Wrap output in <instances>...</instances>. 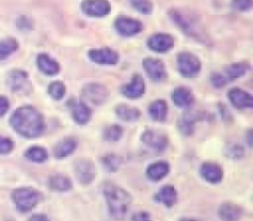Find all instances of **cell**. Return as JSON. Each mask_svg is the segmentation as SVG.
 I'll list each match as a JSON object with an SVG mask.
<instances>
[{
    "instance_id": "8fae6325",
    "label": "cell",
    "mask_w": 253,
    "mask_h": 221,
    "mask_svg": "<svg viewBox=\"0 0 253 221\" xmlns=\"http://www.w3.org/2000/svg\"><path fill=\"white\" fill-rule=\"evenodd\" d=\"M89 59L96 64H105V66H113L119 62V53L109 47H103V48L90 49L88 53Z\"/></svg>"
},
{
    "instance_id": "8d00e7d4",
    "label": "cell",
    "mask_w": 253,
    "mask_h": 221,
    "mask_svg": "<svg viewBox=\"0 0 253 221\" xmlns=\"http://www.w3.org/2000/svg\"><path fill=\"white\" fill-rule=\"evenodd\" d=\"M252 7V0H232V9L236 11H249Z\"/></svg>"
},
{
    "instance_id": "52a82bcc",
    "label": "cell",
    "mask_w": 253,
    "mask_h": 221,
    "mask_svg": "<svg viewBox=\"0 0 253 221\" xmlns=\"http://www.w3.org/2000/svg\"><path fill=\"white\" fill-rule=\"evenodd\" d=\"M178 71L185 78H194L200 73L202 62L195 54L190 52H182L177 57Z\"/></svg>"
},
{
    "instance_id": "1f68e13d",
    "label": "cell",
    "mask_w": 253,
    "mask_h": 221,
    "mask_svg": "<svg viewBox=\"0 0 253 221\" xmlns=\"http://www.w3.org/2000/svg\"><path fill=\"white\" fill-rule=\"evenodd\" d=\"M123 136V129L119 125H110L104 130V138L108 142H116Z\"/></svg>"
},
{
    "instance_id": "7a4b0ae2",
    "label": "cell",
    "mask_w": 253,
    "mask_h": 221,
    "mask_svg": "<svg viewBox=\"0 0 253 221\" xmlns=\"http://www.w3.org/2000/svg\"><path fill=\"white\" fill-rule=\"evenodd\" d=\"M172 21L184 32L187 36L197 40L198 42L205 44L208 41V35L203 27L202 21L194 12L187 9H178L173 7L168 12Z\"/></svg>"
},
{
    "instance_id": "d4e9b609",
    "label": "cell",
    "mask_w": 253,
    "mask_h": 221,
    "mask_svg": "<svg viewBox=\"0 0 253 221\" xmlns=\"http://www.w3.org/2000/svg\"><path fill=\"white\" fill-rule=\"evenodd\" d=\"M147 177L151 180H158L163 179L165 177H167L168 173H169V165L167 162H156L152 163L147 167Z\"/></svg>"
},
{
    "instance_id": "4fadbf2b",
    "label": "cell",
    "mask_w": 253,
    "mask_h": 221,
    "mask_svg": "<svg viewBox=\"0 0 253 221\" xmlns=\"http://www.w3.org/2000/svg\"><path fill=\"white\" fill-rule=\"evenodd\" d=\"M141 140L147 147L152 148L153 151L162 152L168 146V137L162 133L153 130H146L141 136Z\"/></svg>"
},
{
    "instance_id": "8992f818",
    "label": "cell",
    "mask_w": 253,
    "mask_h": 221,
    "mask_svg": "<svg viewBox=\"0 0 253 221\" xmlns=\"http://www.w3.org/2000/svg\"><path fill=\"white\" fill-rule=\"evenodd\" d=\"M110 96L109 93V89L105 86L99 83H89L86 86L83 87L82 89V99H83V103L91 104V105H103L104 103H106Z\"/></svg>"
},
{
    "instance_id": "6da1fadb",
    "label": "cell",
    "mask_w": 253,
    "mask_h": 221,
    "mask_svg": "<svg viewBox=\"0 0 253 221\" xmlns=\"http://www.w3.org/2000/svg\"><path fill=\"white\" fill-rule=\"evenodd\" d=\"M10 125L19 135L27 138L39 137L44 129L43 118L36 108L24 105L10 116Z\"/></svg>"
},
{
    "instance_id": "2e32d148",
    "label": "cell",
    "mask_w": 253,
    "mask_h": 221,
    "mask_svg": "<svg viewBox=\"0 0 253 221\" xmlns=\"http://www.w3.org/2000/svg\"><path fill=\"white\" fill-rule=\"evenodd\" d=\"M200 176L203 179L211 184H217L224 178V171L219 165L212 162H205L200 166Z\"/></svg>"
},
{
    "instance_id": "9c48e42d",
    "label": "cell",
    "mask_w": 253,
    "mask_h": 221,
    "mask_svg": "<svg viewBox=\"0 0 253 221\" xmlns=\"http://www.w3.org/2000/svg\"><path fill=\"white\" fill-rule=\"evenodd\" d=\"M81 9L90 17H104L110 14L111 4L109 0H83Z\"/></svg>"
},
{
    "instance_id": "44dd1931",
    "label": "cell",
    "mask_w": 253,
    "mask_h": 221,
    "mask_svg": "<svg viewBox=\"0 0 253 221\" xmlns=\"http://www.w3.org/2000/svg\"><path fill=\"white\" fill-rule=\"evenodd\" d=\"M172 100L178 108L188 109L194 103V96H193L190 89L185 88V87H179L175 90H173Z\"/></svg>"
},
{
    "instance_id": "ab89813d",
    "label": "cell",
    "mask_w": 253,
    "mask_h": 221,
    "mask_svg": "<svg viewBox=\"0 0 253 221\" xmlns=\"http://www.w3.org/2000/svg\"><path fill=\"white\" fill-rule=\"evenodd\" d=\"M131 221H152V219H151V215L147 212H138L132 215Z\"/></svg>"
},
{
    "instance_id": "5bb4252c",
    "label": "cell",
    "mask_w": 253,
    "mask_h": 221,
    "mask_svg": "<svg viewBox=\"0 0 253 221\" xmlns=\"http://www.w3.org/2000/svg\"><path fill=\"white\" fill-rule=\"evenodd\" d=\"M147 46L152 51L165 53L174 46V39L168 34H155L148 39Z\"/></svg>"
},
{
    "instance_id": "d6986e66",
    "label": "cell",
    "mask_w": 253,
    "mask_h": 221,
    "mask_svg": "<svg viewBox=\"0 0 253 221\" xmlns=\"http://www.w3.org/2000/svg\"><path fill=\"white\" fill-rule=\"evenodd\" d=\"M37 67L46 76H56L61 69L58 62L47 53H40L37 56Z\"/></svg>"
},
{
    "instance_id": "74e56055",
    "label": "cell",
    "mask_w": 253,
    "mask_h": 221,
    "mask_svg": "<svg viewBox=\"0 0 253 221\" xmlns=\"http://www.w3.org/2000/svg\"><path fill=\"white\" fill-rule=\"evenodd\" d=\"M211 83L212 86L216 87V88H221V87H225L227 83L226 77H224L220 73H214L211 74Z\"/></svg>"
},
{
    "instance_id": "83f0119b",
    "label": "cell",
    "mask_w": 253,
    "mask_h": 221,
    "mask_svg": "<svg viewBox=\"0 0 253 221\" xmlns=\"http://www.w3.org/2000/svg\"><path fill=\"white\" fill-rule=\"evenodd\" d=\"M19 49V42L12 37H6V39L0 41V61H4L7 57L11 56L12 53Z\"/></svg>"
},
{
    "instance_id": "f546056e",
    "label": "cell",
    "mask_w": 253,
    "mask_h": 221,
    "mask_svg": "<svg viewBox=\"0 0 253 221\" xmlns=\"http://www.w3.org/2000/svg\"><path fill=\"white\" fill-rule=\"evenodd\" d=\"M25 157L35 163H43L48 158V153L41 146H32L25 152Z\"/></svg>"
},
{
    "instance_id": "30bf717a",
    "label": "cell",
    "mask_w": 253,
    "mask_h": 221,
    "mask_svg": "<svg viewBox=\"0 0 253 221\" xmlns=\"http://www.w3.org/2000/svg\"><path fill=\"white\" fill-rule=\"evenodd\" d=\"M114 26H115V30L119 35L125 37L135 36V35L140 34L143 29L142 22L128 16H119L115 20Z\"/></svg>"
},
{
    "instance_id": "d6a6232c",
    "label": "cell",
    "mask_w": 253,
    "mask_h": 221,
    "mask_svg": "<svg viewBox=\"0 0 253 221\" xmlns=\"http://www.w3.org/2000/svg\"><path fill=\"white\" fill-rule=\"evenodd\" d=\"M48 94L54 100H61L66 94V86L62 82H53L48 86Z\"/></svg>"
},
{
    "instance_id": "4316f807",
    "label": "cell",
    "mask_w": 253,
    "mask_h": 221,
    "mask_svg": "<svg viewBox=\"0 0 253 221\" xmlns=\"http://www.w3.org/2000/svg\"><path fill=\"white\" fill-rule=\"evenodd\" d=\"M148 114L151 119L158 123H162L166 120L168 114V105L165 100H156L148 106Z\"/></svg>"
},
{
    "instance_id": "e575fe53",
    "label": "cell",
    "mask_w": 253,
    "mask_h": 221,
    "mask_svg": "<svg viewBox=\"0 0 253 221\" xmlns=\"http://www.w3.org/2000/svg\"><path fill=\"white\" fill-rule=\"evenodd\" d=\"M194 124L195 121L192 116L185 115L179 120L178 128H179L180 133H182L183 135H190V133H193V131H194Z\"/></svg>"
},
{
    "instance_id": "ffe728a7",
    "label": "cell",
    "mask_w": 253,
    "mask_h": 221,
    "mask_svg": "<svg viewBox=\"0 0 253 221\" xmlns=\"http://www.w3.org/2000/svg\"><path fill=\"white\" fill-rule=\"evenodd\" d=\"M244 215V209L234 203H224L219 208V217L222 221H239Z\"/></svg>"
},
{
    "instance_id": "5b68a950",
    "label": "cell",
    "mask_w": 253,
    "mask_h": 221,
    "mask_svg": "<svg viewBox=\"0 0 253 221\" xmlns=\"http://www.w3.org/2000/svg\"><path fill=\"white\" fill-rule=\"evenodd\" d=\"M6 83L10 90L20 95H27L31 93L32 84L29 74L22 69H12L6 77Z\"/></svg>"
},
{
    "instance_id": "277c9868",
    "label": "cell",
    "mask_w": 253,
    "mask_h": 221,
    "mask_svg": "<svg viewBox=\"0 0 253 221\" xmlns=\"http://www.w3.org/2000/svg\"><path fill=\"white\" fill-rule=\"evenodd\" d=\"M11 199L20 213H29L39 205L42 194L31 187H21L11 193Z\"/></svg>"
},
{
    "instance_id": "d590c367",
    "label": "cell",
    "mask_w": 253,
    "mask_h": 221,
    "mask_svg": "<svg viewBox=\"0 0 253 221\" xmlns=\"http://www.w3.org/2000/svg\"><path fill=\"white\" fill-rule=\"evenodd\" d=\"M14 148V142L9 137L0 136V155H9Z\"/></svg>"
},
{
    "instance_id": "603a6c76",
    "label": "cell",
    "mask_w": 253,
    "mask_h": 221,
    "mask_svg": "<svg viewBox=\"0 0 253 221\" xmlns=\"http://www.w3.org/2000/svg\"><path fill=\"white\" fill-rule=\"evenodd\" d=\"M177 190H175L174 187L172 185H165L160 189V192L156 194L155 200L157 203H161L165 207L170 208L177 203Z\"/></svg>"
},
{
    "instance_id": "ba28073f",
    "label": "cell",
    "mask_w": 253,
    "mask_h": 221,
    "mask_svg": "<svg viewBox=\"0 0 253 221\" xmlns=\"http://www.w3.org/2000/svg\"><path fill=\"white\" fill-rule=\"evenodd\" d=\"M74 175L82 185H89L96 177V170L90 160L81 158L74 163Z\"/></svg>"
},
{
    "instance_id": "4dcf8cb0",
    "label": "cell",
    "mask_w": 253,
    "mask_h": 221,
    "mask_svg": "<svg viewBox=\"0 0 253 221\" xmlns=\"http://www.w3.org/2000/svg\"><path fill=\"white\" fill-rule=\"evenodd\" d=\"M101 163L108 172H118L121 163H123V160L116 155H108L101 158Z\"/></svg>"
},
{
    "instance_id": "cb8c5ba5",
    "label": "cell",
    "mask_w": 253,
    "mask_h": 221,
    "mask_svg": "<svg viewBox=\"0 0 253 221\" xmlns=\"http://www.w3.org/2000/svg\"><path fill=\"white\" fill-rule=\"evenodd\" d=\"M48 187L49 189L53 190V192L58 193H66L69 192L73 187L72 184V180L68 177L63 175H53L49 177L48 180Z\"/></svg>"
},
{
    "instance_id": "836d02e7",
    "label": "cell",
    "mask_w": 253,
    "mask_h": 221,
    "mask_svg": "<svg viewBox=\"0 0 253 221\" xmlns=\"http://www.w3.org/2000/svg\"><path fill=\"white\" fill-rule=\"evenodd\" d=\"M131 6L138 12L145 15H150L153 10V4L151 0H128Z\"/></svg>"
},
{
    "instance_id": "e0dca14e",
    "label": "cell",
    "mask_w": 253,
    "mask_h": 221,
    "mask_svg": "<svg viewBox=\"0 0 253 221\" xmlns=\"http://www.w3.org/2000/svg\"><path fill=\"white\" fill-rule=\"evenodd\" d=\"M69 106L72 110V116H73L74 121L78 125H85L89 123L91 118V111L89 106L83 101L71 100L69 101Z\"/></svg>"
},
{
    "instance_id": "f35d334b",
    "label": "cell",
    "mask_w": 253,
    "mask_h": 221,
    "mask_svg": "<svg viewBox=\"0 0 253 221\" xmlns=\"http://www.w3.org/2000/svg\"><path fill=\"white\" fill-rule=\"evenodd\" d=\"M244 155H245L244 150H242V148L240 147V146H237V145L232 146V147L230 148V151H229V156H230V157H231V158H236V160L241 158Z\"/></svg>"
},
{
    "instance_id": "9a60e30c",
    "label": "cell",
    "mask_w": 253,
    "mask_h": 221,
    "mask_svg": "<svg viewBox=\"0 0 253 221\" xmlns=\"http://www.w3.org/2000/svg\"><path fill=\"white\" fill-rule=\"evenodd\" d=\"M146 91V84L145 81L142 79V77L135 74L131 79V82L126 86H124L121 88V93L128 99H138L145 94Z\"/></svg>"
},
{
    "instance_id": "f1b7e54d",
    "label": "cell",
    "mask_w": 253,
    "mask_h": 221,
    "mask_svg": "<svg viewBox=\"0 0 253 221\" xmlns=\"http://www.w3.org/2000/svg\"><path fill=\"white\" fill-rule=\"evenodd\" d=\"M250 66L247 63H234V64H230L225 68V74H226L227 79H237V78H241L244 77L245 74L249 72Z\"/></svg>"
},
{
    "instance_id": "ee69618b",
    "label": "cell",
    "mask_w": 253,
    "mask_h": 221,
    "mask_svg": "<svg viewBox=\"0 0 253 221\" xmlns=\"http://www.w3.org/2000/svg\"><path fill=\"white\" fill-rule=\"evenodd\" d=\"M179 221H200L199 219H194V218H183Z\"/></svg>"
},
{
    "instance_id": "7c38bea8",
    "label": "cell",
    "mask_w": 253,
    "mask_h": 221,
    "mask_svg": "<svg viewBox=\"0 0 253 221\" xmlns=\"http://www.w3.org/2000/svg\"><path fill=\"white\" fill-rule=\"evenodd\" d=\"M142 67L147 76L150 77L152 81L161 82L166 79L167 77V71H166V66L161 59L152 58V57H147L143 59Z\"/></svg>"
},
{
    "instance_id": "ac0fdd59",
    "label": "cell",
    "mask_w": 253,
    "mask_h": 221,
    "mask_svg": "<svg viewBox=\"0 0 253 221\" xmlns=\"http://www.w3.org/2000/svg\"><path fill=\"white\" fill-rule=\"evenodd\" d=\"M229 99L232 105L237 109H251L253 106V98L251 94L240 88H234L229 91Z\"/></svg>"
},
{
    "instance_id": "7402d4cb",
    "label": "cell",
    "mask_w": 253,
    "mask_h": 221,
    "mask_svg": "<svg viewBox=\"0 0 253 221\" xmlns=\"http://www.w3.org/2000/svg\"><path fill=\"white\" fill-rule=\"evenodd\" d=\"M77 145L78 143H77V140L74 137L63 138L54 146V157L59 158V160L68 157L76 151Z\"/></svg>"
},
{
    "instance_id": "7bdbcfd3",
    "label": "cell",
    "mask_w": 253,
    "mask_h": 221,
    "mask_svg": "<svg viewBox=\"0 0 253 221\" xmlns=\"http://www.w3.org/2000/svg\"><path fill=\"white\" fill-rule=\"evenodd\" d=\"M247 140H249V141H247V142H249V145L252 146V131L251 130L249 131V136H247Z\"/></svg>"
},
{
    "instance_id": "60d3db41",
    "label": "cell",
    "mask_w": 253,
    "mask_h": 221,
    "mask_svg": "<svg viewBox=\"0 0 253 221\" xmlns=\"http://www.w3.org/2000/svg\"><path fill=\"white\" fill-rule=\"evenodd\" d=\"M9 106H10L9 100H7L5 96L0 95V116H2L6 114V111L9 110Z\"/></svg>"
},
{
    "instance_id": "3957f363",
    "label": "cell",
    "mask_w": 253,
    "mask_h": 221,
    "mask_svg": "<svg viewBox=\"0 0 253 221\" xmlns=\"http://www.w3.org/2000/svg\"><path fill=\"white\" fill-rule=\"evenodd\" d=\"M103 194L108 204L110 217L113 219H123L128 213L131 203H132L130 193L119 185L108 183L104 185Z\"/></svg>"
},
{
    "instance_id": "484cf974",
    "label": "cell",
    "mask_w": 253,
    "mask_h": 221,
    "mask_svg": "<svg viewBox=\"0 0 253 221\" xmlns=\"http://www.w3.org/2000/svg\"><path fill=\"white\" fill-rule=\"evenodd\" d=\"M115 113L119 119H121L124 121H127V123L137 121L141 116L140 110L137 108H132V106L126 105V104H120V105L116 106Z\"/></svg>"
},
{
    "instance_id": "b9f144b4",
    "label": "cell",
    "mask_w": 253,
    "mask_h": 221,
    "mask_svg": "<svg viewBox=\"0 0 253 221\" xmlns=\"http://www.w3.org/2000/svg\"><path fill=\"white\" fill-rule=\"evenodd\" d=\"M29 221H49L48 218L43 214H35L30 218Z\"/></svg>"
}]
</instances>
